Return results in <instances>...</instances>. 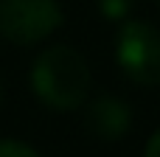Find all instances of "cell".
I'll use <instances>...</instances> for the list:
<instances>
[{
    "mask_svg": "<svg viewBox=\"0 0 160 157\" xmlns=\"http://www.w3.org/2000/svg\"><path fill=\"white\" fill-rule=\"evenodd\" d=\"M84 129L104 143H115L132 129V107L115 96H98L84 107Z\"/></svg>",
    "mask_w": 160,
    "mask_h": 157,
    "instance_id": "cell-4",
    "label": "cell"
},
{
    "mask_svg": "<svg viewBox=\"0 0 160 157\" xmlns=\"http://www.w3.org/2000/svg\"><path fill=\"white\" fill-rule=\"evenodd\" d=\"M155 3H158V6H160V0H155Z\"/></svg>",
    "mask_w": 160,
    "mask_h": 157,
    "instance_id": "cell-9",
    "label": "cell"
},
{
    "mask_svg": "<svg viewBox=\"0 0 160 157\" xmlns=\"http://www.w3.org/2000/svg\"><path fill=\"white\" fill-rule=\"evenodd\" d=\"M0 101H3V87H0Z\"/></svg>",
    "mask_w": 160,
    "mask_h": 157,
    "instance_id": "cell-8",
    "label": "cell"
},
{
    "mask_svg": "<svg viewBox=\"0 0 160 157\" xmlns=\"http://www.w3.org/2000/svg\"><path fill=\"white\" fill-rule=\"evenodd\" d=\"M0 157H39V152L20 140H0Z\"/></svg>",
    "mask_w": 160,
    "mask_h": 157,
    "instance_id": "cell-6",
    "label": "cell"
},
{
    "mask_svg": "<svg viewBox=\"0 0 160 157\" xmlns=\"http://www.w3.org/2000/svg\"><path fill=\"white\" fill-rule=\"evenodd\" d=\"M90 65L87 59L59 42V45H48L31 67V90L34 96L53 112H70L79 110L87 101L90 93Z\"/></svg>",
    "mask_w": 160,
    "mask_h": 157,
    "instance_id": "cell-1",
    "label": "cell"
},
{
    "mask_svg": "<svg viewBox=\"0 0 160 157\" xmlns=\"http://www.w3.org/2000/svg\"><path fill=\"white\" fill-rule=\"evenodd\" d=\"M65 22L56 0H0V37L11 45H37Z\"/></svg>",
    "mask_w": 160,
    "mask_h": 157,
    "instance_id": "cell-3",
    "label": "cell"
},
{
    "mask_svg": "<svg viewBox=\"0 0 160 157\" xmlns=\"http://www.w3.org/2000/svg\"><path fill=\"white\" fill-rule=\"evenodd\" d=\"M143 157H160V129H155V132H152V138L146 140Z\"/></svg>",
    "mask_w": 160,
    "mask_h": 157,
    "instance_id": "cell-7",
    "label": "cell"
},
{
    "mask_svg": "<svg viewBox=\"0 0 160 157\" xmlns=\"http://www.w3.org/2000/svg\"><path fill=\"white\" fill-rule=\"evenodd\" d=\"M115 62L138 87L160 84V28L149 20H124L115 34Z\"/></svg>",
    "mask_w": 160,
    "mask_h": 157,
    "instance_id": "cell-2",
    "label": "cell"
},
{
    "mask_svg": "<svg viewBox=\"0 0 160 157\" xmlns=\"http://www.w3.org/2000/svg\"><path fill=\"white\" fill-rule=\"evenodd\" d=\"M98 8L107 20H115V22H124L129 20V11H132V0H98Z\"/></svg>",
    "mask_w": 160,
    "mask_h": 157,
    "instance_id": "cell-5",
    "label": "cell"
}]
</instances>
